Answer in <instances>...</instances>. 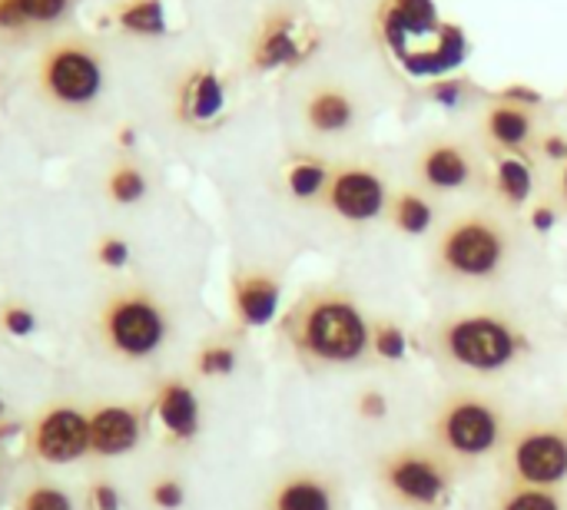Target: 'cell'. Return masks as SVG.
I'll return each mask as SVG.
<instances>
[{
    "mask_svg": "<svg viewBox=\"0 0 567 510\" xmlns=\"http://www.w3.org/2000/svg\"><path fill=\"white\" fill-rule=\"evenodd\" d=\"M522 249V229L498 206H475L435 229L429 269L452 285L485 289L508 275Z\"/></svg>",
    "mask_w": 567,
    "mask_h": 510,
    "instance_id": "cell-1",
    "label": "cell"
},
{
    "mask_svg": "<svg viewBox=\"0 0 567 510\" xmlns=\"http://www.w3.org/2000/svg\"><path fill=\"white\" fill-rule=\"evenodd\" d=\"M296 358L319 368H349L372 355V322L359 299L339 285L306 289L279 322Z\"/></svg>",
    "mask_w": 567,
    "mask_h": 510,
    "instance_id": "cell-2",
    "label": "cell"
},
{
    "mask_svg": "<svg viewBox=\"0 0 567 510\" xmlns=\"http://www.w3.org/2000/svg\"><path fill=\"white\" fill-rule=\"evenodd\" d=\"M432 348L452 372L488 382L512 375L528 358V332L512 312L482 305L435 322Z\"/></svg>",
    "mask_w": 567,
    "mask_h": 510,
    "instance_id": "cell-3",
    "label": "cell"
},
{
    "mask_svg": "<svg viewBox=\"0 0 567 510\" xmlns=\"http://www.w3.org/2000/svg\"><path fill=\"white\" fill-rule=\"evenodd\" d=\"M508 438L512 428L502 402L468 385L449 392L429 421V445H435L458 468H472L478 461L498 458Z\"/></svg>",
    "mask_w": 567,
    "mask_h": 510,
    "instance_id": "cell-4",
    "label": "cell"
},
{
    "mask_svg": "<svg viewBox=\"0 0 567 510\" xmlns=\"http://www.w3.org/2000/svg\"><path fill=\"white\" fill-rule=\"evenodd\" d=\"M458 465L435 445H409L375 461L379 491L402 510H442L458 481Z\"/></svg>",
    "mask_w": 567,
    "mask_h": 510,
    "instance_id": "cell-5",
    "label": "cell"
},
{
    "mask_svg": "<svg viewBox=\"0 0 567 510\" xmlns=\"http://www.w3.org/2000/svg\"><path fill=\"white\" fill-rule=\"evenodd\" d=\"M96 325L103 345L123 362H146L169 339V312L146 289H126L106 299Z\"/></svg>",
    "mask_w": 567,
    "mask_h": 510,
    "instance_id": "cell-6",
    "label": "cell"
},
{
    "mask_svg": "<svg viewBox=\"0 0 567 510\" xmlns=\"http://www.w3.org/2000/svg\"><path fill=\"white\" fill-rule=\"evenodd\" d=\"M415 186L429 196H492V169L485 163V149L468 136L439 133L429 136L415 149Z\"/></svg>",
    "mask_w": 567,
    "mask_h": 510,
    "instance_id": "cell-7",
    "label": "cell"
},
{
    "mask_svg": "<svg viewBox=\"0 0 567 510\" xmlns=\"http://www.w3.org/2000/svg\"><path fill=\"white\" fill-rule=\"evenodd\" d=\"M502 481L528 485V488H555L565 491L567 485V425L545 421L525 425L512 431L498 455Z\"/></svg>",
    "mask_w": 567,
    "mask_h": 510,
    "instance_id": "cell-8",
    "label": "cell"
},
{
    "mask_svg": "<svg viewBox=\"0 0 567 510\" xmlns=\"http://www.w3.org/2000/svg\"><path fill=\"white\" fill-rule=\"evenodd\" d=\"M389 199H392V186L379 163L342 159V163H332V173H329L319 206L342 226L362 229V226L385 219Z\"/></svg>",
    "mask_w": 567,
    "mask_h": 510,
    "instance_id": "cell-9",
    "label": "cell"
},
{
    "mask_svg": "<svg viewBox=\"0 0 567 510\" xmlns=\"http://www.w3.org/2000/svg\"><path fill=\"white\" fill-rule=\"evenodd\" d=\"M542 119L535 106L515 103L508 96H495L478 113V139L488 156H525L538 153L542 139Z\"/></svg>",
    "mask_w": 567,
    "mask_h": 510,
    "instance_id": "cell-10",
    "label": "cell"
},
{
    "mask_svg": "<svg viewBox=\"0 0 567 510\" xmlns=\"http://www.w3.org/2000/svg\"><path fill=\"white\" fill-rule=\"evenodd\" d=\"M30 448L43 465H70L90 455V415L76 405H50L30 431Z\"/></svg>",
    "mask_w": 567,
    "mask_h": 510,
    "instance_id": "cell-11",
    "label": "cell"
},
{
    "mask_svg": "<svg viewBox=\"0 0 567 510\" xmlns=\"http://www.w3.org/2000/svg\"><path fill=\"white\" fill-rule=\"evenodd\" d=\"M302 123L319 139H342L352 136L362 126V103L359 96L336 80H322L306 90L302 103Z\"/></svg>",
    "mask_w": 567,
    "mask_h": 510,
    "instance_id": "cell-12",
    "label": "cell"
},
{
    "mask_svg": "<svg viewBox=\"0 0 567 510\" xmlns=\"http://www.w3.org/2000/svg\"><path fill=\"white\" fill-rule=\"evenodd\" d=\"M282 302V272H272L266 266L239 269L229 282V305H233V325L236 332L262 329L276 319Z\"/></svg>",
    "mask_w": 567,
    "mask_h": 510,
    "instance_id": "cell-13",
    "label": "cell"
},
{
    "mask_svg": "<svg viewBox=\"0 0 567 510\" xmlns=\"http://www.w3.org/2000/svg\"><path fill=\"white\" fill-rule=\"evenodd\" d=\"M43 86L60 103L83 106V103L96 100V93L103 86V66L83 46H60L43 63Z\"/></svg>",
    "mask_w": 567,
    "mask_h": 510,
    "instance_id": "cell-14",
    "label": "cell"
},
{
    "mask_svg": "<svg viewBox=\"0 0 567 510\" xmlns=\"http://www.w3.org/2000/svg\"><path fill=\"white\" fill-rule=\"evenodd\" d=\"M442 23L432 0H385L379 10V30L402 63L419 53L415 40H435Z\"/></svg>",
    "mask_w": 567,
    "mask_h": 510,
    "instance_id": "cell-15",
    "label": "cell"
},
{
    "mask_svg": "<svg viewBox=\"0 0 567 510\" xmlns=\"http://www.w3.org/2000/svg\"><path fill=\"white\" fill-rule=\"evenodd\" d=\"M262 510H342V488L326 471L299 468L266 491Z\"/></svg>",
    "mask_w": 567,
    "mask_h": 510,
    "instance_id": "cell-16",
    "label": "cell"
},
{
    "mask_svg": "<svg viewBox=\"0 0 567 510\" xmlns=\"http://www.w3.org/2000/svg\"><path fill=\"white\" fill-rule=\"evenodd\" d=\"M159 431L173 445H189L199 435L203 412H199V395L186 378H163L156 385L153 405H150Z\"/></svg>",
    "mask_w": 567,
    "mask_h": 510,
    "instance_id": "cell-17",
    "label": "cell"
},
{
    "mask_svg": "<svg viewBox=\"0 0 567 510\" xmlns=\"http://www.w3.org/2000/svg\"><path fill=\"white\" fill-rule=\"evenodd\" d=\"M143 412L136 405H100L90 412V455L123 458L143 441Z\"/></svg>",
    "mask_w": 567,
    "mask_h": 510,
    "instance_id": "cell-18",
    "label": "cell"
},
{
    "mask_svg": "<svg viewBox=\"0 0 567 510\" xmlns=\"http://www.w3.org/2000/svg\"><path fill=\"white\" fill-rule=\"evenodd\" d=\"M312 43H302L296 37V17L289 10H272L262 27H259V37L252 43V53H249V63L252 70L266 73V70H279V66H289L296 60H302V53L309 50Z\"/></svg>",
    "mask_w": 567,
    "mask_h": 510,
    "instance_id": "cell-19",
    "label": "cell"
},
{
    "mask_svg": "<svg viewBox=\"0 0 567 510\" xmlns=\"http://www.w3.org/2000/svg\"><path fill=\"white\" fill-rule=\"evenodd\" d=\"M223 106H226V90L219 73L213 66H196L179 86V100H176L179 119L189 126H209L213 119H219Z\"/></svg>",
    "mask_w": 567,
    "mask_h": 510,
    "instance_id": "cell-20",
    "label": "cell"
},
{
    "mask_svg": "<svg viewBox=\"0 0 567 510\" xmlns=\"http://www.w3.org/2000/svg\"><path fill=\"white\" fill-rule=\"evenodd\" d=\"M492 199L505 212H522L535 196V166L525 156H492Z\"/></svg>",
    "mask_w": 567,
    "mask_h": 510,
    "instance_id": "cell-21",
    "label": "cell"
},
{
    "mask_svg": "<svg viewBox=\"0 0 567 510\" xmlns=\"http://www.w3.org/2000/svg\"><path fill=\"white\" fill-rule=\"evenodd\" d=\"M385 219L392 222L395 232L402 236H425L435 229L439 222V206H435V196H429L425 189L419 186H402V189H392V199H389V212Z\"/></svg>",
    "mask_w": 567,
    "mask_h": 510,
    "instance_id": "cell-22",
    "label": "cell"
},
{
    "mask_svg": "<svg viewBox=\"0 0 567 510\" xmlns=\"http://www.w3.org/2000/svg\"><path fill=\"white\" fill-rule=\"evenodd\" d=\"M329 173H332V163L319 153H299L289 159L286 166V192L296 199V202H319L322 192H326V183H329Z\"/></svg>",
    "mask_w": 567,
    "mask_h": 510,
    "instance_id": "cell-23",
    "label": "cell"
},
{
    "mask_svg": "<svg viewBox=\"0 0 567 510\" xmlns=\"http://www.w3.org/2000/svg\"><path fill=\"white\" fill-rule=\"evenodd\" d=\"M492 510H567V498L565 491L555 488H528V485L502 481Z\"/></svg>",
    "mask_w": 567,
    "mask_h": 510,
    "instance_id": "cell-24",
    "label": "cell"
},
{
    "mask_svg": "<svg viewBox=\"0 0 567 510\" xmlns=\"http://www.w3.org/2000/svg\"><path fill=\"white\" fill-rule=\"evenodd\" d=\"M236 362H239L236 339L233 335H213L193 355V372H196V378H226V375H233Z\"/></svg>",
    "mask_w": 567,
    "mask_h": 510,
    "instance_id": "cell-25",
    "label": "cell"
},
{
    "mask_svg": "<svg viewBox=\"0 0 567 510\" xmlns=\"http://www.w3.org/2000/svg\"><path fill=\"white\" fill-rule=\"evenodd\" d=\"M120 27L140 37H159L166 33V10L163 0H133L120 10Z\"/></svg>",
    "mask_w": 567,
    "mask_h": 510,
    "instance_id": "cell-26",
    "label": "cell"
},
{
    "mask_svg": "<svg viewBox=\"0 0 567 510\" xmlns=\"http://www.w3.org/2000/svg\"><path fill=\"white\" fill-rule=\"evenodd\" d=\"M146 189H150V183H146L143 169H140V166H133V163L116 166V169L110 173V179H106V192H110V199H113V202H120V206H133V202H140V199L146 196Z\"/></svg>",
    "mask_w": 567,
    "mask_h": 510,
    "instance_id": "cell-27",
    "label": "cell"
},
{
    "mask_svg": "<svg viewBox=\"0 0 567 510\" xmlns=\"http://www.w3.org/2000/svg\"><path fill=\"white\" fill-rule=\"evenodd\" d=\"M409 348L405 329L395 325L392 319H375L372 322V355L379 362H402Z\"/></svg>",
    "mask_w": 567,
    "mask_h": 510,
    "instance_id": "cell-28",
    "label": "cell"
},
{
    "mask_svg": "<svg viewBox=\"0 0 567 510\" xmlns=\"http://www.w3.org/2000/svg\"><path fill=\"white\" fill-rule=\"evenodd\" d=\"M17 510H76L70 495L56 485H30L20 498Z\"/></svg>",
    "mask_w": 567,
    "mask_h": 510,
    "instance_id": "cell-29",
    "label": "cell"
},
{
    "mask_svg": "<svg viewBox=\"0 0 567 510\" xmlns=\"http://www.w3.org/2000/svg\"><path fill=\"white\" fill-rule=\"evenodd\" d=\"M146 498H150V504L156 510H179L186 504V488H183L179 478L163 475V478H156V481L150 485Z\"/></svg>",
    "mask_w": 567,
    "mask_h": 510,
    "instance_id": "cell-30",
    "label": "cell"
},
{
    "mask_svg": "<svg viewBox=\"0 0 567 510\" xmlns=\"http://www.w3.org/2000/svg\"><path fill=\"white\" fill-rule=\"evenodd\" d=\"M0 329L13 339H27L37 332V315L27 305H3L0 309Z\"/></svg>",
    "mask_w": 567,
    "mask_h": 510,
    "instance_id": "cell-31",
    "label": "cell"
},
{
    "mask_svg": "<svg viewBox=\"0 0 567 510\" xmlns=\"http://www.w3.org/2000/svg\"><path fill=\"white\" fill-rule=\"evenodd\" d=\"M558 219H561V206L551 196H542L528 206V226L535 232H551L558 226Z\"/></svg>",
    "mask_w": 567,
    "mask_h": 510,
    "instance_id": "cell-32",
    "label": "cell"
},
{
    "mask_svg": "<svg viewBox=\"0 0 567 510\" xmlns=\"http://www.w3.org/2000/svg\"><path fill=\"white\" fill-rule=\"evenodd\" d=\"M96 262L103 266V269H123L126 262H130V242L126 239H120V236H106V239H100V246H96Z\"/></svg>",
    "mask_w": 567,
    "mask_h": 510,
    "instance_id": "cell-33",
    "label": "cell"
},
{
    "mask_svg": "<svg viewBox=\"0 0 567 510\" xmlns=\"http://www.w3.org/2000/svg\"><path fill=\"white\" fill-rule=\"evenodd\" d=\"M355 415L362 421H385L389 418V398L379 388H365L355 395Z\"/></svg>",
    "mask_w": 567,
    "mask_h": 510,
    "instance_id": "cell-34",
    "label": "cell"
},
{
    "mask_svg": "<svg viewBox=\"0 0 567 510\" xmlns=\"http://www.w3.org/2000/svg\"><path fill=\"white\" fill-rule=\"evenodd\" d=\"M86 508L90 510H120L123 508V498H120V488L106 478L93 481L90 491H86Z\"/></svg>",
    "mask_w": 567,
    "mask_h": 510,
    "instance_id": "cell-35",
    "label": "cell"
},
{
    "mask_svg": "<svg viewBox=\"0 0 567 510\" xmlns=\"http://www.w3.org/2000/svg\"><path fill=\"white\" fill-rule=\"evenodd\" d=\"M429 96L435 103H442V106H458L462 96H465V83L458 76H439V80H432Z\"/></svg>",
    "mask_w": 567,
    "mask_h": 510,
    "instance_id": "cell-36",
    "label": "cell"
},
{
    "mask_svg": "<svg viewBox=\"0 0 567 510\" xmlns=\"http://www.w3.org/2000/svg\"><path fill=\"white\" fill-rule=\"evenodd\" d=\"M27 20H56L63 17L70 0H17Z\"/></svg>",
    "mask_w": 567,
    "mask_h": 510,
    "instance_id": "cell-37",
    "label": "cell"
},
{
    "mask_svg": "<svg viewBox=\"0 0 567 510\" xmlns=\"http://www.w3.org/2000/svg\"><path fill=\"white\" fill-rule=\"evenodd\" d=\"M538 156H545L548 163L561 166L567 159V136L558 129H545L542 139H538Z\"/></svg>",
    "mask_w": 567,
    "mask_h": 510,
    "instance_id": "cell-38",
    "label": "cell"
},
{
    "mask_svg": "<svg viewBox=\"0 0 567 510\" xmlns=\"http://www.w3.org/2000/svg\"><path fill=\"white\" fill-rule=\"evenodd\" d=\"M502 96H508V100H515V103H525V106H542V93L538 90H532V86H522V83H515V86H508V90H502Z\"/></svg>",
    "mask_w": 567,
    "mask_h": 510,
    "instance_id": "cell-39",
    "label": "cell"
},
{
    "mask_svg": "<svg viewBox=\"0 0 567 510\" xmlns=\"http://www.w3.org/2000/svg\"><path fill=\"white\" fill-rule=\"evenodd\" d=\"M23 20H27V17H23V10H20L17 0H0V27H3V30L20 27Z\"/></svg>",
    "mask_w": 567,
    "mask_h": 510,
    "instance_id": "cell-40",
    "label": "cell"
},
{
    "mask_svg": "<svg viewBox=\"0 0 567 510\" xmlns=\"http://www.w3.org/2000/svg\"><path fill=\"white\" fill-rule=\"evenodd\" d=\"M551 199L561 206V212H567V159L555 169V183H551Z\"/></svg>",
    "mask_w": 567,
    "mask_h": 510,
    "instance_id": "cell-41",
    "label": "cell"
},
{
    "mask_svg": "<svg viewBox=\"0 0 567 510\" xmlns=\"http://www.w3.org/2000/svg\"><path fill=\"white\" fill-rule=\"evenodd\" d=\"M120 143H126V146H130V143H133V133H130V129H123V133H120Z\"/></svg>",
    "mask_w": 567,
    "mask_h": 510,
    "instance_id": "cell-42",
    "label": "cell"
},
{
    "mask_svg": "<svg viewBox=\"0 0 567 510\" xmlns=\"http://www.w3.org/2000/svg\"><path fill=\"white\" fill-rule=\"evenodd\" d=\"M3 412H7V405H3V398H0V418H3Z\"/></svg>",
    "mask_w": 567,
    "mask_h": 510,
    "instance_id": "cell-43",
    "label": "cell"
},
{
    "mask_svg": "<svg viewBox=\"0 0 567 510\" xmlns=\"http://www.w3.org/2000/svg\"><path fill=\"white\" fill-rule=\"evenodd\" d=\"M565 425H567V408H565Z\"/></svg>",
    "mask_w": 567,
    "mask_h": 510,
    "instance_id": "cell-44",
    "label": "cell"
}]
</instances>
